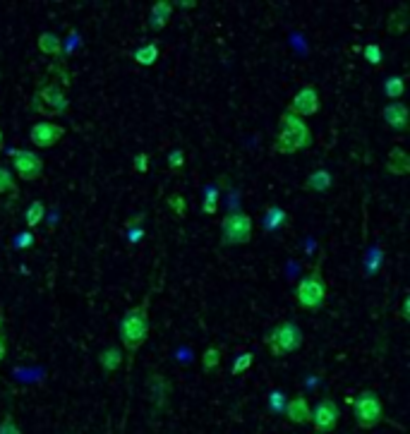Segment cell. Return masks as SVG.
I'll return each instance as SVG.
<instances>
[{"instance_id":"9","label":"cell","mask_w":410,"mask_h":434,"mask_svg":"<svg viewBox=\"0 0 410 434\" xmlns=\"http://www.w3.org/2000/svg\"><path fill=\"white\" fill-rule=\"evenodd\" d=\"M319 108H322V96H319V89L312 87V84H307V87H303L298 94L293 96V101L288 104L286 113H291V116L305 120V118L319 113Z\"/></svg>"},{"instance_id":"17","label":"cell","mask_w":410,"mask_h":434,"mask_svg":"<svg viewBox=\"0 0 410 434\" xmlns=\"http://www.w3.org/2000/svg\"><path fill=\"white\" fill-rule=\"evenodd\" d=\"M331 185H334V176H331L329 171H324V168H319V171H312L310 176H307L303 188L307 192H319V195H324V192L331 190Z\"/></svg>"},{"instance_id":"36","label":"cell","mask_w":410,"mask_h":434,"mask_svg":"<svg viewBox=\"0 0 410 434\" xmlns=\"http://www.w3.org/2000/svg\"><path fill=\"white\" fill-rule=\"evenodd\" d=\"M0 434H22L20 425H17V420L12 418V415H5L3 423H0Z\"/></svg>"},{"instance_id":"26","label":"cell","mask_w":410,"mask_h":434,"mask_svg":"<svg viewBox=\"0 0 410 434\" xmlns=\"http://www.w3.org/2000/svg\"><path fill=\"white\" fill-rule=\"evenodd\" d=\"M382 259H384V252L379 247H372L365 257V276H375L382 269Z\"/></svg>"},{"instance_id":"16","label":"cell","mask_w":410,"mask_h":434,"mask_svg":"<svg viewBox=\"0 0 410 434\" xmlns=\"http://www.w3.org/2000/svg\"><path fill=\"white\" fill-rule=\"evenodd\" d=\"M387 171L391 176H408L410 173V156L401 147H394L387 156Z\"/></svg>"},{"instance_id":"25","label":"cell","mask_w":410,"mask_h":434,"mask_svg":"<svg viewBox=\"0 0 410 434\" xmlns=\"http://www.w3.org/2000/svg\"><path fill=\"white\" fill-rule=\"evenodd\" d=\"M221 351L216 346H209V348H204V353H202V370L204 372H214L216 367L221 365Z\"/></svg>"},{"instance_id":"23","label":"cell","mask_w":410,"mask_h":434,"mask_svg":"<svg viewBox=\"0 0 410 434\" xmlns=\"http://www.w3.org/2000/svg\"><path fill=\"white\" fill-rule=\"evenodd\" d=\"M46 219V204L41 200H34L32 204H29L27 214H24V221H27V228L32 231V228L39 226L41 221Z\"/></svg>"},{"instance_id":"40","label":"cell","mask_w":410,"mask_h":434,"mask_svg":"<svg viewBox=\"0 0 410 434\" xmlns=\"http://www.w3.org/2000/svg\"><path fill=\"white\" fill-rule=\"evenodd\" d=\"M173 8H178V10H192V8H197V3H190V0H178V3H173Z\"/></svg>"},{"instance_id":"28","label":"cell","mask_w":410,"mask_h":434,"mask_svg":"<svg viewBox=\"0 0 410 434\" xmlns=\"http://www.w3.org/2000/svg\"><path fill=\"white\" fill-rule=\"evenodd\" d=\"M252 363H255V353L247 351V353H243V355H238V358H235V363H233V367H231V375H233V377L245 375V372L252 367Z\"/></svg>"},{"instance_id":"11","label":"cell","mask_w":410,"mask_h":434,"mask_svg":"<svg viewBox=\"0 0 410 434\" xmlns=\"http://www.w3.org/2000/svg\"><path fill=\"white\" fill-rule=\"evenodd\" d=\"M65 132L68 130H65L63 125L51 123V120H41V123L32 125V130H29V140H32L36 149H51L63 140Z\"/></svg>"},{"instance_id":"30","label":"cell","mask_w":410,"mask_h":434,"mask_svg":"<svg viewBox=\"0 0 410 434\" xmlns=\"http://www.w3.org/2000/svg\"><path fill=\"white\" fill-rule=\"evenodd\" d=\"M166 204H168V209L178 216V219H185V216H188V202H185L183 195H171L166 200Z\"/></svg>"},{"instance_id":"18","label":"cell","mask_w":410,"mask_h":434,"mask_svg":"<svg viewBox=\"0 0 410 434\" xmlns=\"http://www.w3.org/2000/svg\"><path fill=\"white\" fill-rule=\"evenodd\" d=\"M99 365L101 370L106 372V375H113V372L120 370V365H123V351H120V346H108L104 351L99 353Z\"/></svg>"},{"instance_id":"6","label":"cell","mask_w":410,"mask_h":434,"mask_svg":"<svg viewBox=\"0 0 410 434\" xmlns=\"http://www.w3.org/2000/svg\"><path fill=\"white\" fill-rule=\"evenodd\" d=\"M32 108L46 118H58V116H65V113H68L70 101H68V96H65V89L58 87L56 82H51L34 94Z\"/></svg>"},{"instance_id":"27","label":"cell","mask_w":410,"mask_h":434,"mask_svg":"<svg viewBox=\"0 0 410 434\" xmlns=\"http://www.w3.org/2000/svg\"><path fill=\"white\" fill-rule=\"evenodd\" d=\"M387 29H389L391 34H403V32H406V5H401L399 12L389 15Z\"/></svg>"},{"instance_id":"21","label":"cell","mask_w":410,"mask_h":434,"mask_svg":"<svg viewBox=\"0 0 410 434\" xmlns=\"http://www.w3.org/2000/svg\"><path fill=\"white\" fill-rule=\"evenodd\" d=\"M286 221H288L286 209H281V207H267V214H264V219H262V226H264V231H267V233H274L276 228H281Z\"/></svg>"},{"instance_id":"33","label":"cell","mask_w":410,"mask_h":434,"mask_svg":"<svg viewBox=\"0 0 410 434\" xmlns=\"http://www.w3.org/2000/svg\"><path fill=\"white\" fill-rule=\"evenodd\" d=\"M34 233L32 231H24L20 235H15V240H12V247H15L17 252H22V250H29V247L34 245Z\"/></svg>"},{"instance_id":"37","label":"cell","mask_w":410,"mask_h":434,"mask_svg":"<svg viewBox=\"0 0 410 434\" xmlns=\"http://www.w3.org/2000/svg\"><path fill=\"white\" fill-rule=\"evenodd\" d=\"M142 223H144V214H137V216H132V219L125 221L123 231H130V228H137V226H142Z\"/></svg>"},{"instance_id":"41","label":"cell","mask_w":410,"mask_h":434,"mask_svg":"<svg viewBox=\"0 0 410 434\" xmlns=\"http://www.w3.org/2000/svg\"><path fill=\"white\" fill-rule=\"evenodd\" d=\"M5 324H8V319H5L3 310H0V331H5Z\"/></svg>"},{"instance_id":"19","label":"cell","mask_w":410,"mask_h":434,"mask_svg":"<svg viewBox=\"0 0 410 434\" xmlns=\"http://www.w3.org/2000/svg\"><path fill=\"white\" fill-rule=\"evenodd\" d=\"M36 46H39V51L44 53L48 58H63V41H60L58 34L53 32H44L39 36V41H36Z\"/></svg>"},{"instance_id":"43","label":"cell","mask_w":410,"mask_h":434,"mask_svg":"<svg viewBox=\"0 0 410 434\" xmlns=\"http://www.w3.org/2000/svg\"><path fill=\"white\" fill-rule=\"evenodd\" d=\"M0 152H3V149H0Z\"/></svg>"},{"instance_id":"20","label":"cell","mask_w":410,"mask_h":434,"mask_svg":"<svg viewBox=\"0 0 410 434\" xmlns=\"http://www.w3.org/2000/svg\"><path fill=\"white\" fill-rule=\"evenodd\" d=\"M159 56H161V48H159V44H156V41H149V44L140 46L135 53H132L135 63L142 65V68H152L156 60H159Z\"/></svg>"},{"instance_id":"4","label":"cell","mask_w":410,"mask_h":434,"mask_svg":"<svg viewBox=\"0 0 410 434\" xmlns=\"http://www.w3.org/2000/svg\"><path fill=\"white\" fill-rule=\"evenodd\" d=\"M348 403L353 406L355 425H358L360 430H375V427L384 423V403L375 391H370V389L360 391V394Z\"/></svg>"},{"instance_id":"3","label":"cell","mask_w":410,"mask_h":434,"mask_svg":"<svg viewBox=\"0 0 410 434\" xmlns=\"http://www.w3.org/2000/svg\"><path fill=\"white\" fill-rule=\"evenodd\" d=\"M322 262L324 255H319L315 269H310L303 279L298 281V288H295V300H298V307L305 312H319L324 305H327V281H324V271H322Z\"/></svg>"},{"instance_id":"39","label":"cell","mask_w":410,"mask_h":434,"mask_svg":"<svg viewBox=\"0 0 410 434\" xmlns=\"http://www.w3.org/2000/svg\"><path fill=\"white\" fill-rule=\"evenodd\" d=\"M401 319H403V322H410V298H403V303H401Z\"/></svg>"},{"instance_id":"1","label":"cell","mask_w":410,"mask_h":434,"mask_svg":"<svg viewBox=\"0 0 410 434\" xmlns=\"http://www.w3.org/2000/svg\"><path fill=\"white\" fill-rule=\"evenodd\" d=\"M149 303H152V293L142 298L140 305L130 307L120 319V341H123V351L135 355L149 339Z\"/></svg>"},{"instance_id":"22","label":"cell","mask_w":410,"mask_h":434,"mask_svg":"<svg viewBox=\"0 0 410 434\" xmlns=\"http://www.w3.org/2000/svg\"><path fill=\"white\" fill-rule=\"evenodd\" d=\"M48 75H53V80H56L58 87H63V84H65V89H68L70 84H72V77H70V70H68V63H65V58H56V63L48 68Z\"/></svg>"},{"instance_id":"32","label":"cell","mask_w":410,"mask_h":434,"mask_svg":"<svg viewBox=\"0 0 410 434\" xmlns=\"http://www.w3.org/2000/svg\"><path fill=\"white\" fill-rule=\"evenodd\" d=\"M363 56H365V60L370 65H382V60H384V56H382V46L379 44H367L365 48H363Z\"/></svg>"},{"instance_id":"35","label":"cell","mask_w":410,"mask_h":434,"mask_svg":"<svg viewBox=\"0 0 410 434\" xmlns=\"http://www.w3.org/2000/svg\"><path fill=\"white\" fill-rule=\"evenodd\" d=\"M149 159H152V156H149L147 152H140V154L135 156V159H132V171L149 173Z\"/></svg>"},{"instance_id":"7","label":"cell","mask_w":410,"mask_h":434,"mask_svg":"<svg viewBox=\"0 0 410 434\" xmlns=\"http://www.w3.org/2000/svg\"><path fill=\"white\" fill-rule=\"evenodd\" d=\"M255 221L245 212H231L221 221V243L223 245H247L252 240Z\"/></svg>"},{"instance_id":"15","label":"cell","mask_w":410,"mask_h":434,"mask_svg":"<svg viewBox=\"0 0 410 434\" xmlns=\"http://www.w3.org/2000/svg\"><path fill=\"white\" fill-rule=\"evenodd\" d=\"M382 116L389 128H394L399 132L408 128V106L403 104V101H391V104L382 111Z\"/></svg>"},{"instance_id":"12","label":"cell","mask_w":410,"mask_h":434,"mask_svg":"<svg viewBox=\"0 0 410 434\" xmlns=\"http://www.w3.org/2000/svg\"><path fill=\"white\" fill-rule=\"evenodd\" d=\"M283 413H286V418L291 420L293 425L312 423V406H310V401H307L305 396H295L293 401H288L286 408H283Z\"/></svg>"},{"instance_id":"24","label":"cell","mask_w":410,"mask_h":434,"mask_svg":"<svg viewBox=\"0 0 410 434\" xmlns=\"http://www.w3.org/2000/svg\"><path fill=\"white\" fill-rule=\"evenodd\" d=\"M384 94H387L391 101H401V96L406 94V80H403V77H389V80L384 82Z\"/></svg>"},{"instance_id":"31","label":"cell","mask_w":410,"mask_h":434,"mask_svg":"<svg viewBox=\"0 0 410 434\" xmlns=\"http://www.w3.org/2000/svg\"><path fill=\"white\" fill-rule=\"evenodd\" d=\"M5 192L15 195V192H17V183H15V176H12V171H8V168H0V195H5Z\"/></svg>"},{"instance_id":"5","label":"cell","mask_w":410,"mask_h":434,"mask_svg":"<svg viewBox=\"0 0 410 434\" xmlns=\"http://www.w3.org/2000/svg\"><path fill=\"white\" fill-rule=\"evenodd\" d=\"M264 341H267V348L274 358H283V355H291L295 351H300L305 336H303V329L288 319V322L279 324L276 329H271Z\"/></svg>"},{"instance_id":"13","label":"cell","mask_w":410,"mask_h":434,"mask_svg":"<svg viewBox=\"0 0 410 434\" xmlns=\"http://www.w3.org/2000/svg\"><path fill=\"white\" fill-rule=\"evenodd\" d=\"M149 394H152V403L156 411H164L168 406V399H171V384H168V379L164 375H159V372H154L149 377Z\"/></svg>"},{"instance_id":"2","label":"cell","mask_w":410,"mask_h":434,"mask_svg":"<svg viewBox=\"0 0 410 434\" xmlns=\"http://www.w3.org/2000/svg\"><path fill=\"white\" fill-rule=\"evenodd\" d=\"M312 130L303 118H295L291 113H283L279 120V132L274 137V152L281 156H291L312 147Z\"/></svg>"},{"instance_id":"10","label":"cell","mask_w":410,"mask_h":434,"mask_svg":"<svg viewBox=\"0 0 410 434\" xmlns=\"http://www.w3.org/2000/svg\"><path fill=\"white\" fill-rule=\"evenodd\" d=\"M341 420V411L331 399H322L312 411V425H315L317 434H331L339 427Z\"/></svg>"},{"instance_id":"38","label":"cell","mask_w":410,"mask_h":434,"mask_svg":"<svg viewBox=\"0 0 410 434\" xmlns=\"http://www.w3.org/2000/svg\"><path fill=\"white\" fill-rule=\"evenodd\" d=\"M5 353H8V334L0 331V363L5 360Z\"/></svg>"},{"instance_id":"34","label":"cell","mask_w":410,"mask_h":434,"mask_svg":"<svg viewBox=\"0 0 410 434\" xmlns=\"http://www.w3.org/2000/svg\"><path fill=\"white\" fill-rule=\"evenodd\" d=\"M183 166H185V152L183 149H173V152L168 154V168H171V171H180Z\"/></svg>"},{"instance_id":"14","label":"cell","mask_w":410,"mask_h":434,"mask_svg":"<svg viewBox=\"0 0 410 434\" xmlns=\"http://www.w3.org/2000/svg\"><path fill=\"white\" fill-rule=\"evenodd\" d=\"M173 10L176 8H173L171 0H156L152 5V10H149V29L156 34H159L161 29H166L173 17Z\"/></svg>"},{"instance_id":"8","label":"cell","mask_w":410,"mask_h":434,"mask_svg":"<svg viewBox=\"0 0 410 434\" xmlns=\"http://www.w3.org/2000/svg\"><path fill=\"white\" fill-rule=\"evenodd\" d=\"M12 171L24 183H34L44 176V159L36 152H22V149H12Z\"/></svg>"},{"instance_id":"42","label":"cell","mask_w":410,"mask_h":434,"mask_svg":"<svg viewBox=\"0 0 410 434\" xmlns=\"http://www.w3.org/2000/svg\"><path fill=\"white\" fill-rule=\"evenodd\" d=\"M0 149H3V130H0Z\"/></svg>"},{"instance_id":"29","label":"cell","mask_w":410,"mask_h":434,"mask_svg":"<svg viewBox=\"0 0 410 434\" xmlns=\"http://www.w3.org/2000/svg\"><path fill=\"white\" fill-rule=\"evenodd\" d=\"M202 212L209 214V216H214L216 212H219V190L216 188H207V192H204Z\"/></svg>"}]
</instances>
